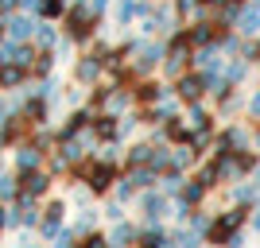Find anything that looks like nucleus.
<instances>
[{"label":"nucleus","mask_w":260,"mask_h":248,"mask_svg":"<svg viewBox=\"0 0 260 248\" xmlns=\"http://www.w3.org/2000/svg\"><path fill=\"white\" fill-rule=\"evenodd\" d=\"M8 39V12H0V43Z\"/></svg>","instance_id":"a878e982"},{"label":"nucleus","mask_w":260,"mask_h":248,"mask_svg":"<svg viewBox=\"0 0 260 248\" xmlns=\"http://www.w3.org/2000/svg\"><path fill=\"white\" fill-rule=\"evenodd\" d=\"M206 179H194V183H190V186H183V202H198V198H202V194H206Z\"/></svg>","instance_id":"aec40b11"},{"label":"nucleus","mask_w":260,"mask_h":248,"mask_svg":"<svg viewBox=\"0 0 260 248\" xmlns=\"http://www.w3.org/2000/svg\"><path fill=\"white\" fill-rule=\"evenodd\" d=\"M105 58H109V47H93L89 54H82L74 62V78H78V86H98L101 74H105Z\"/></svg>","instance_id":"f03ea898"},{"label":"nucleus","mask_w":260,"mask_h":248,"mask_svg":"<svg viewBox=\"0 0 260 248\" xmlns=\"http://www.w3.org/2000/svg\"><path fill=\"white\" fill-rule=\"evenodd\" d=\"M249 109H252V117H260V93L252 97V105H249Z\"/></svg>","instance_id":"cd10ccee"},{"label":"nucleus","mask_w":260,"mask_h":248,"mask_svg":"<svg viewBox=\"0 0 260 248\" xmlns=\"http://www.w3.org/2000/svg\"><path fill=\"white\" fill-rule=\"evenodd\" d=\"M163 93H167V89L155 86V82H140V86H136V101H144V105H152V101H163Z\"/></svg>","instance_id":"2eb2a0df"},{"label":"nucleus","mask_w":260,"mask_h":248,"mask_svg":"<svg viewBox=\"0 0 260 248\" xmlns=\"http://www.w3.org/2000/svg\"><path fill=\"white\" fill-rule=\"evenodd\" d=\"M16 194H20V174L0 171V202H16Z\"/></svg>","instance_id":"f8f14e48"},{"label":"nucleus","mask_w":260,"mask_h":248,"mask_svg":"<svg viewBox=\"0 0 260 248\" xmlns=\"http://www.w3.org/2000/svg\"><path fill=\"white\" fill-rule=\"evenodd\" d=\"M35 27H39V16H31V12H8V39H20V43H27V39H35Z\"/></svg>","instance_id":"423d86ee"},{"label":"nucleus","mask_w":260,"mask_h":248,"mask_svg":"<svg viewBox=\"0 0 260 248\" xmlns=\"http://www.w3.org/2000/svg\"><path fill=\"white\" fill-rule=\"evenodd\" d=\"M89 8L98 12V16H105V8H109V0H89Z\"/></svg>","instance_id":"bb28decb"},{"label":"nucleus","mask_w":260,"mask_h":248,"mask_svg":"<svg viewBox=\"0 0 260 248\" xmlns=\"http://www.w3.org/2000/svg\"><path fill=\"white\" fill-rule=\"evenodd\" d=\"M256 183H260V171H256Z\"/></svg>","instance_id":"c756f323"},{"label":"nucleus","mask_w":260,"mask_h":248,"mask_svg":"<svg viewBox=\"0 0 260 248\" xmlns=\"http://www.w3.org/2000/svg\"><path fill=\"white\" fill-rule=\"evenodd\" d=\"M214 27L217 23H198V27H190V43H210V39H217Z\"/></svg>","instance_id":"6ab92c4d"},{"label":"nucleus","mask_w":260,"mask_h":248,"mask_svg":"<svg viewBox=\"0 0 260 248\" xmlns=\"http://www.w3.org/2000/svg\"><path fill=\"white\" fill-rule=\"evenodd\" d=\"M252 225H256V229H260V209H256V214H252Z\"/></svg>","instance_id":"c85d7f7f"},{"label":"nucleus","mask_w":260,"mask_h":248,"mask_svg":"<svg viewBox=\"0 0 260 248\" xmlns=\"http://www.w3.org/2000/svg\"><path fill=\"white\" fill-rule=\"evenodd\" d=\"M39 51H58V43H62V35H58V27H54L51 20H39V27H35V39H31Z\"/></svg>","instance_id":"6e6552de"},{"label":"nucleus","mask_w":260,"mask_h":248,"mask_svg":"<svg viewBox=\"0 0 260 248\" xmlns=\"http://www.w3.org/2000/svg\"><path fill=\"white\" fill-rule=\"evenodd\" d=\"M128 179L136 183V190H148L155 186V167H128Z\"/></svg>","instance_id":"4468645a"},{"label":"nucleus","mask_w":260,"mask_h":248,"mask_svg":"<svg viewBox=\"0 0 260 248\" xmlns=\"http://www.w3.org/2000/svg\"><path fill=\"white\" fill-rule=\"evenodd\" d=\"M23 0H0V12H20Z\"/></svg>","instance_id":"b1692460"},{"label":"nucleus","mask_w":260,"mask_h":248,"mask_svg":"<svg viewBox=\"0 0 260 248\" xmlns=\"http://www.w3.org/2000/svg\"><path fill=\"white\" fill-rule=\"evenodd\" d=\"M140 240H144V244H167L171 237H167L163 229H148V233H140Z\"/></svg>","instance_id":"412c9836"},{"label":"nucleus","mask_w":260,"mask_h":248,"mask_svg":"<svg viewBox=\"0 0 260 248\" xmlns=\"http://www.w3.org/2000/svg\"><path fill=\"white\" fill-rule=\"evenodd\" d=\"M163 190H167V194H179V190H183V179H179V174H167V179H163Z\"/></svg>","instance_id":"5701e85b"},{"label":"nucleus","mask_w":260,"mask_h":248,"mask_svg":"<svg viewBox=\"0 0 260 248\" xmlns=\"http://www.w3.org/2000/svg\"><path fill=\"white\" fill-rule=\"evenodd\" d=\"M62 225H66V202H62V198H54V202L43 205V217H39V229H35V233H39L43 240H54Z\"/></svg>","instance_id":"7ed1b4c3"},{"label":"nucleus","mask_w":260,"mask_h":248,"mask_svg":"<svg viewBox=\"0 0 260 248\" xmlns=\"http://www.w3.org/2000/svg\"><path fill=\"white\" fill-rule=\"evenodd\" d=\"M202 86H206V78H183V82H179V97L183 101H198V93H202Z\"/></svg>","instance_id":"ddd939ff"},{"label":"nucleus","mask_w":260,"mask_h":248,"mask_svg":"<svg viewBox=\"0 0 260 248\" xmlns=\"http://www.w3.org/2000/svg\"><path fill=\"white\" fill-rule=\"evenodd\" d=\"M132 194H136V183H132V179H120V186H117V198H120V202H128Z\"/></svg>","instance_id":"4be33fe9"},{"label":"nucleus","mask_w":260,"mask_h":248,"mask_svg":"<svg viewBox=\"0 0 260 248\" xmlns=\"http://www.w3.org/2000/svg\"><path fill=\"white\" fill-rule=\"evenodd\" d=\"M98 20L101 16L89 8V0H70V8L62 12V35L70 43H93Z\"/></svg>","instance_id":"f257e3e1"},{"label":"nucleus","mask_w":260,"mask_h":248,"mask_svg":"<svg viewBox=\"0 0 260 248\" xmlns=\"http://www.w3.org/2000/svg\"><path fill=\"white\" fill-rule=\"evenodd\" d=\"M31 82V70L20 62H0V89L4 93H16V89H23Z\"/></svg>","instance_id":"0eeeda50"},{"label":"nucleus","mask_w":260,"mask_h":248,"mask_svg":"<svg viewBox=\"0 0 260 248\" xmlns=\"http://www.w3.org/2000/svg\"><path fill=\"white\" fill-rule=\"evenodd\" d=\"M152 144H136V148L128 151V167H152Z\"/></svg>","instance_id":"dca6fc26"},{"label":"nucleus","mask_w":260,"mask_h":248,"mask_svg":"<svg viewBox=\"0 0 260 248\" xmlns=\"http://www.w3.org/2000/svg\"><path fill=\"white\" fill-rule=\"evenodd\" d=\"M16 174H20V190L31 194V198H47L51 186H54V174L43 171V167H35V171H16Z\"/></svg>","instance_id":"20e7f679"},{"label":"nucleus","mask_w":260,"mask_h":248,"mask_svg":"<svg viewBox=\"0 0 260 248\" xmlns=\"http://www.w3.org/2000/svg\"><path fill=\"white\" fill-rule=\"evenodd\" d=\"M136 16H148V4H140V0H120L117 4V20L120 23H132Z\"/></svg>","instance_id":"9d476101"},{"label":"nucleus","mask_w":260,"mask_h":248,"mask_svg":"<svg viewBox=\"0 0 260 248\" xmlns=\"http://www.w3.org/2000/svg\"><path fill=\"white\" fill-rule=\"evenodd\" d=\"M241 31H245V35L260 31V0H256V4H249V8H245V16H241Z\"/></svg>","instance_id":"f3484780"},{"label":"nucleus","mask_w":260,"mask_h":248,"mask_svg":"<svg viewBox=\"0 0 260 248\" xmlns=\"http://www.w3.org/2000/svg\"><path fill=\"white\" fill-rule=\"evenodd\" d=\"M12 163H16V171H35V167H47V151L35 140H23V144H16Z\"/></svg>","instance_id":"39448f33"},{"label":"nucleus","mask_w":260,"mask_h":248,"mask_svg":"<svg viewBox=\"0 0 260 248\" xmlns=\"http://www.w3.org/2000/svg\"><path fill=\"white\" fill-rule=\"evenodd\" d=\"M105 217H109V221H120V217H124V209H120V205L113 202V205H109V209H105Z\"/></svg>","instance_id":"393cba45"},{"label":"nucleus","mask_w":260,"mask_h":248,"mask_svg":"<svg viewBox=\"0 0 260 248\" xmlns=\"http://www.w3.org/2000/svg\"><path fill=\"white\" fill-rule=\"evenodd\" d=\"M256 144H260V136H256Z\"/></svg>","instance_id":"2f4dec72"},{"label":"nucleus","mask_w":260,"mask_h":248,"mask_svg":"<svg viewBox=\"0 0 260 248\" xmlns=\"http://www.w3.org/2000/svg\"><path fill=\"white\" fill-rule=\"evenodd\" d=\"M256 54H260V43H256Z\"/></svg>","instance_id":"7c9ffc66"},{"label":"nucleus","mask_w":260,"mask_h":248,"mask_svg":"<svg viewBox=\"0 0 260 248\" xmlns=\"http://www.w3.org/2000/svg\"><path fill=\"white\" fill-rule=\"evenodd\" d=\"M144 214H148V221H159V214H167V202L159 194H144Z\"/></svg>","instance_id":"a211bd4d"},{"label":"nucleus","mask_w":260,"mask_h":248,"mask_svg":"<svg viewBox=\"0 0 260 248\" xmlns=\"http://www.w3.org/2000/svg\"><path fill=\"white\" fill-rule=\"evenodd\" d=\"M241 221H245V214H241V209H233V214H221V217H217V225H210V237H214V240H225L229 233L241 225Z\"/></svg>","instance_id":"1a4fd4ad"},{"label":"nucleus","mask_w":260,"mask_h":248,"mask_svg":"<svg viewBox=\"0 0 260 248\" xmlns=\"http://www.w3.org/2000/svg\"><path fill=\"white\" fill-rule=\"evenodd\" d=\"M128 240H140V229H132L128 221H117L109 233V244H128Z\"/></svg>","instance_id":"9b49d317"}]
</instances>
